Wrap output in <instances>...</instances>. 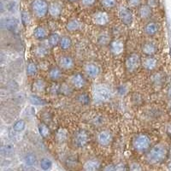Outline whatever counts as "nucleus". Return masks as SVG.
Masks as SVG:
<instances>
[{"label": "nucleus", "mask_w": 171, "mask_h": 171, "mask_svg": "<svg viewBox=\"0 0 171 171\" xmlns=\"http://www.w3.org/2000/svg\"><path fill=\"white\" fill-rule=\"evenodd\" d=\"M167 150L165 146L159 144L152 147L146 154V160L150 164H159L166 157Z\"/></svg>", "instance_id": "obj_1"}, {"label": "nucleus", "mask_w": 171, "mask_h": 171, "mask_svg": "<svg viewBox=\"0 0 171 171\" xmlns=\"http://www.w3.org/2000/svg\"><path fill=\"white\" fill-rule=\"evenodd\" d=\"M93 98L98 103L107 102L112 98L110 89L104 85H97L93 89Z\"/></svg>", "instance_id": "obj_2"}, {"label": "nucleus", "mask_w": 171, "mask_h": 171, "mask_svg": "<svg viewBox=\"0 0 171 171\" xmlns=\"http://www.w3.org/2000/svg\"><path fill=\"white\" fill-rule=\"evenodd\" d=\"M151 140L147 135L139 134L134 138L133 141V146L134 150L139 152H145L151 147Z\"/></svg>", "instance_id": "obj_3"}, {"label": "nucleus", "mask_w": 171, "mask_h": 171, "mask_svg": "<svg viewBox=\"0 0 171 171\" xmlns=\"http://www.w3.org/2000/svg\"><path fill=\"white\" fill-rule=\"evenodd\" d=\"M32 10L38 17H44L49 12V5L46 0H34L32 3Z\"/></svg>", "instance_id": "obj_4"}, {"label": "nucleus", "mask_w": 171, "mask_h": 171, "mask_svg": "<svg viewBox=\"0 0 171 171\" xmlns=\"http://www.w3.org/2000/svg\"><path fill=\"white\" fill-rule=\"evenodd\" d=\"M89 140H90L89 134H87V131H85L83 129L78 130L74 135L73 143L77 148L85 147L88 144Z\"/></svg>", "instance_id": "obj_5"}, {"label": "nucleus", "mask_w": 171, "mask_h": 171, "mask_svg": "<svg viewBox=\"0 0 171 171\" xmlns=\"http://www.w3.org/2000/svg\"><path fill=\"white\" fill-rule=\"evenodd\" d=\"M140 62H141L140 57L138 54H136V53L131 54L126 59L125 65H126L127 70L128 72H134V71H135L139 68V66L140 64Z\"/></svg>", "instance_id": "obj_6"}, {"label": "nucleus", "mask_w": 171, "mask_h": 171, "mask_svg": "<svg viewBox=\"0 0 171 171\" xmlns=\"http://www.w3.org/2000/svg\"><path fill=\"white\" fill-rule=\"evenodd\" d=\"M118 16H119V18H120L121 22H122L123 24L127 25V26H129V25L132 24L133 20H134L133 14L130 11V10L127 9V7L121 6L119 8Z\"/></svg>", "instance_id": "obj_7"}, {"label": "nucleus", "mask_w": 171, "mask_h": 171, "mask_svg": "<svg viewBox=\"0 0 171 171\" xmlns=\"http://www.w3.org/2000/svg\"><path fill=\"white\" fill-rule=\"evenodd\" d=\"M112 134L109 130H102L97 135V141L102 146H107L112 142Z\"/></svg>", "instance_id": "obj_8"}, {"label": "nucleus", "mask_w": 171, "mask_h": 171, "mask_svg": "<svg viewBox=\"0 0 171 171\" xmlns=\"http://www.w3.org/2000/svg\"><path fill=\"white\" fill-rule=\"evenodd\" d=\"M93 21L98 26H105L110 22V16L104 11H98L93 14Z\"/></svg>", "instance_id": "obj_9"}, {"label": "nucleus", "mask_w": 171, "mask_h": 171, "mask_svg": "<svg viewBox=\"0 0 171 171\" xmlns=\"http://www.w3.org/2000/svg\"><path fill=\"white\" fill-rule=\"evenodd\" d=\"M110 51L112 52V54H114L115 56H119L124 51L125 45H124L123 41L121 40H113L110 42Z\"/></svg>", "instance_id": "obj_10"}, {"label": "nucleus", "mask_w": 171, "mask_h": 171, "mask_svg": "<svg viewBox=\"0 0 171 171\" xmlns=\"http://www.w3.org/2000/svg\"><path fill=\"white\" fill-rule=\"evenodd\" d=\"M59 63V67L61 69L69 70V69H72L74 66V62L73 58L69 56H63L59 58L58 61Z\"/></svg>", "instance_id": "obj_11"}, {"label": "nucleus", "mask_w": 171, "mask_h": 171, "mask_svg": "<svg viewBox=\"0 0 171 171\" xmlns=\"http://www.w3.org/2000/svg\"><path fill=\"white\" fill-rule=\"evenodd\" d=\"M70 82L75 88H82L86 85V80L84 76L80 73H76L73 74L70 78Z\"/></svg>", "instance_id": "obj_12"}, {"label": "nucleus", "mask_w": 171, "mask_h": 171, "mask_svg": "<svg viewBox=\"0 0 171 171\" xmlns=\"http://www.w3.org/2000/svg\"><path fill=\"white\" fill-rule=\"evenodd\" d=\"M85 72L89 77L96 78L100 73V69L95 63H89L86 64V66H85Z\"/></svg>", "instance_id": "obj_13"}, {"label": "nucleus", "mask_w": 171, "mask_h": 171, "mask_svg": "<svg viewBox=\"0 0 171 171\" xmlns=\"http://www.w3.org/2000/svg\"><path fill=\"white\" fill-rule=\"evenodd\" d=\"M62 10H63L62 4L57 2L51 3L49 5V14L53 17L59 16L62 13Z\"/></svg>", "instance_id": "obj_14"}, {"label": "nucleus", "mask_w": 171, "mask_h": 171, "mask_svg": "<svg viewBox=\"0 0 171 171\" xmlns=\"http://www.w3.org/2000/svg\"><path fill=\"white\" fill-rule=\"evenodd\" d=\"M142 64H143V67L147 70H153L157 66V60L155 57L149 56L148 57L144 59Z\"/></svg>", "instance_id": "obj_15"}, {"label": "nucleus", "mask_w": 171, "mask_h": 171, "mask_svg": "<svg viewBox=\"0 0 171 171\" xmlns=\"http://www.w3.org/2000/svg\"><path fill=\"white\" fill-rule=\"evenodd\" d=\"M159 30V25L155 22H150L145 26V33L148 36H153L155 35Z\"/></svg>", "instance_id": "obj_16"}, {"label": "nucleus", "mask_w": 171, "mask_h": 171, "mask_svg": "<svg viewBox=\"0 0 171 171\" xmlns=\"http://www.w3.org/2000/svg\"><path fill=\"white\" fill-rule=\"evenodd\" d=\"M34 55L38 57H46L50 52V50L47 46L46 45H39L34 47L33 50Z\"/></svg>", "instance_id": "obj_17"}, {"label": "nucleus", "mask_w": 171, "mask_h": 171, "mask_svg": "<svg viewBox=\"0 0 171 171\" xmlns=\"http://www.w3.org/2000/svg\"><path fill=\"white\" fill-rule=\"evenodd\" d=\"M48 36V32L47 30L44 27H37L34 31H33V37L36 39V40H44L46 39V37Z\"/></svg>", "instance_id": "obj_18"}, {"label": "nucleus", "mask_w": 171, "mask_h": 171, "mask_svg": "<svg viewBox=\"0 0 171 171\" xmlns=\"http://www.w3.org/2000/svg\"><path fill=\"white\" fill-rule=\"evenodd\" d=\"M82 27H83V23L81 22H80L79 20H77V19L70 20L66 25V28L69 32L78 31V30L81 29Z\"/></svg>", "instance_id": "obj_19"}, {"label": "nucleus", "mask_w": 171, "mask_h": 171, "mask_svg": "<svg viewBox=\"0 0 171 171\" xmlns=\"http://www.w3.org/2000/svg\"><path fill=\"white\" fill-rule=\"evenodd\" d=\"M142 52L146 56H153L157 52V46L152 42H146L142 46Z\"/></svg>", "instance_id": "obj_20"}, {"label": "nucleus", "mask_w": 171, "mask_h": 171, "mask_svg": "<svg viewBox=\"0 0 171 171\" xmlns=\"http://www.w3.org/2000/svg\"><path fill=\"white\" fill-rule=\"evenodd\" d=\"M83 168L85 170H97L100 168V162L98 159H90L85 163Z\"/></svg>", "instance_id": "obj_21"}, {"label": "nucleus", "mask_w": 171, "mask_h": 171, "mask_svg": "<svg viewBox=\"0 0 171 171\" xmlns=\"http://www.w3.org/2000/svg\"><path fill=\"white\" fill-rule=\"evenodd\" d=\"M68 138V132L64 128L57 129L56 133V140L58 144H63L67 140Z\"/></svg>", "instance_id": "obj_22"}, {"label": "nucleus", "mask_w": 171, "mask_h": 171, "mask_svg": "<svg viewBox=\"0 0 171 171\" xmlns=\"http://www.w3.org/2000/svg\"><path fill=\"white\" fill-rule=\"evenodd\" d=\"M139 14H140V16L141 19H148L149 17H151V14H152V10H151V8L149 6V5H142L140 8V10H139Z\"/></svg>", "instance_id": "obj_23"}, {"label": "nucleus", "mask_w": 171, "mask_h": 171, "mask_svg": "<svg viewBox=\"0 0 171 171\" xmlns=\"http://www.w3.org/2000/svg\"><path fill=\"white\" fill-rule=\"evenodd\" d=\"M33 90L35 91V92H38V93H41V92H44L46 87V82L43 80H36L33 83Z\"/></svg>", "instance_id": "obj_24"}, {"label": "nucleus", "mask_w": 171, "mask_h": 171, "mask_svg": "<svg viewBox=\"0 0 171 171\" xmlns=\"http://www.w3.org/2000/svg\"><path fill=\"white\" fill-rule=\"evenodd\" d=\"M38 129H39L40 134L43 138L46 139V138L50 137V130L48 126L46 123H40L39 126H38Z\"/></svg>", "instance_id": "obj_25"}, {"label": "nucleus", "mask_w": 171, "mask_h": 171, "mask_svg": "<svg viewBox=\"0 0 171 171\" xmlns=\"http://www.w3.org/2000/svg\"><path fill=\"white\" fill-rule=\"evenodd\" d=\"M60 47L63 50H69L72 46V40L69 36H63L60 40Z\"/></svg>", "instance_id": "obj_26"}, {"label": "nucleus", "mask_w": 171, "mask_h": 171, "mask_svg": "<svg viewBox=\"0 0 171 171\" xmlns=\"http://www.w3.org/2000/svg\"><path fill=\"white\" fill-rule=\"evenodd\" d=\"M49 77L52 80H57L62 77V71L59 68L53 67L49 70Z\"/></svg>", "instance_id": "obj_27"}, {"label": "nucleus", "mask_w": 171, "mask_h": 171, "mask_svg": "<svg viewBox=\"0 0 171 171\" xmlns=\"http://www.w3.org/2000/svg\"><path fill=\"white\" fill-rule=\"evenodd\" d=\"M37 163V157L33 153H28L25 156L24 164L27 166H34Z\"/></svg>", "instance_id": "obj_28"}, {"label": "nucleus", "mask_w": 171, "mask_h": 171, "mask_svg": "<svg viewBox=\"0 0 171 171\" xmlns=\"http://www.w3.org/2000/svg\"><path fill=\"white\" fill-rule=\"evenodd\" d=\"M60 36L56 33H53L51 34H50L49 38H48V43H49V46L50 47H55L57 46L59 43H60Z\"/></svg>", "instance_id": "obj_29"}, {"label": "nucleus", "mask_w": 171, "mask_h": 171, "mask_svg": "<svg viewBox=\"0 0 171 171\" xmlns=\"http://www.w3.org/2000/svg\"><path fill=\"white\" fill-rule=\"evenodd\" d=\"M29 101L33 105H46L47 104L45 99L41 98L40 97L37 96V95H33V94L30 95Z\"/></svg>", "instance_id": "obj_30"}, {"label": "nucleus", "mask_w": 171, "mask_h": 171, "mask_svg": "<svg viewBox=\"0 0 171 171\" xmlns=\"http://www.w3.org/2000/svg\"><path fill=\"white\" fill-rule=\"evenodd\" d=\"M17 26V21L14 18H8L5 21L3 22V27L7 29H15Z\"/></svg>", "instance_id": "obj_31"}, {"label": "nucleus", "mask_w": 171, "mask_h": 171, "mask_svg": "<svg viewBox=\"0 0 171 171\" xmlns=\"http://www.w3.org/2000/svg\"><path fill=\"white\" fill-rule=\"evenodd\" d=\"M110 38L109 33L104 32V33H102L99 34L98 38V42L101 46H106L110 43Z\"/></svg>", "instance_id": "obj_32"}, {"label": "nucleus", "mask_w": 171, "mask_h": 171, "mask_svg": "<svg viewBox=\"0 0 171 171\" xmlns=\"http://www.w3.org/2000/svg\"><path fill=\"white\" fill-rule=\"evenodd\" d=\"M77 101L82 105H88L90 104V97L87 93H80L77 97Z\"/></svg>", "instance_id": "obj_33"}, {"label": "nucleus", "mask_w": 171, "mask_h": 171, "mask_svg": "<svg viewBox=\"0 0 171 171\" xmlns=\"http://www.w3.org/2000/svg\"><path fill=\"white\" fill-rule=\"evenodd\" d=\"M38 71V67L34 63H29L27 66V74L28 76H33Z\"/></svg>", "instance_id": "obj_34"}, {"label": "nucleus", "mask_w": 171, "mask_h": 171, "mask_svg": "<svg viewBox=\"0 0 171 171\" xmlns=\"http://www.w3.org/2000/svg\"><path fill=\"white\" fill-rule=\"evenodd\" d=\"M52 166V162L48 157H44L40 161V168L44 170H48Z\"/></svg>", "instance_id": "obj_35"}, {"label": "nucleus", "mask_w": 171, "mask_h": 171, "mask_svg": "<svg viewBox=\"0 0 171 171\" xmlns=\"http://www.w3.org/2000/svg\"><path fill=\"white\" fill-rule=\"evenodd\" d=\"M73 91L71 87L68 84H63L60 86V94H63L64 96H69L72 94Z\"/></svg>", "instance_id": "obj_36"}, {"label": "nucleus", "mask_w": 171, "mask_h": 171, "mask_svg": "<svg viewBox=\"0 0 171 171\" xmlns=\"http://www.w3.org/2000/svg\"><path fill=\"white\" fill-rule=\"evenodd\" d=\"M26 127V123L23 120H18L15 122V124L13 125V129L15 132H22L23 131Z\"/></svg>", "instance_id": "obj_37"}, {"label": "nucleus", "mask_w": 171, "mask_h": 171, "mask_svg": "<svg viewBox=\"0 0 171 171\" xmlns=\"http://www.w3.org/2000/svg\"><path fill=\"white\" fill-rule=\"evenodd\" d=\"M14 151V148L11 146L10 145H6V146H3L1 148V153L3 156H10L13 153Z\"/></svg>", "instance_id": "obj_38"}, {"label": "nucleus", "mask_w": 171, "mask_h": 171, "mask_svg": "<svg viewBox=\"0 0 171 171\" xmlns=\"http://www.w3.org/2000/svg\"><path fill=\"white\" fill-rule=\"evenodd\" d=\"M101 4L104 8L111 9L116 5V0H101Z\"/></svg>", "instance_id": "obj_39"}, {"label": "nucleus", "mask_w": 171, "mask_h": 171, "mask_svg": "<svg viewBox=\"0 0 171 171\" xmlns=\"http://www.w3.org/2000/svg\"><path fill=\"white\" fill-rule=\"evenodd\" d=\"M50 93L52 96H55V95H57V94H60V86L57 85V84H54L50 87Z\"/></svg>", "instance_id": "obj_40"}, {"label": "nucleus", "mask_w": 171, "mask_h": 171, "mask_svg": "<svg viewBox=\"0 0 171 171\" xmlns=\"http://www.w3.org/2000/svg\"><path fill=\"white\" fill-rule=\"evenodd\" d=\"M22 21L23 22V24L25 26L28 25L30 23V21H31V17H30V15L28 12L27 11H23L22 14Z\"/></svg>", "instance_id": "obj_41"}, {"label": "nucleus", "mask_w": 171, "mask_h": 171, "mask_svg": "<svg viewBox=\"0 0 171 171\" xmlns=\"http://www.w3.org/2000/svg\"><path fill=\"white\" fill-rule=\"evenodd\" d=\"M142 0H127V4L131 7V8H136L138 6H140V4L141 3Z\"/></svg>", "instance_id": "obj_42"}, {"label": "nucleus", "mask_w": 171, "mask_h": 171, "mask_svg": "<svg viewBox=\"0 0 171 171\" xmlns=\"http://www.w3.org/2000/svg\"><path fill=\"white\" fill-rule=\"evenodd\" d=\"M104 119L101 116H98L94 117L93 120V123L96 126H100V125L104 124Z\"/></svg>", "instance_id": "obj_43"}, {"label": "nucleus", "mask_w": 171, "mask_h": 171, "mask_svg": "<svg viewBox=\"0 0 171 171\" xmlns=\"http://www.w3.org/2000/svg\"><path fill=\"white\" fill-rule=\"evenodd\" d=\"M147 5L151 8H156L158 6V0H147Z\"/></svg>", "instance_id": "obj_44"}, {"label": "nucleus", "mask_w": 171, "mask_h": 171, "mask_svg": "<svg viewBox=\"0 0 171 171\" xmlns=\"http://www.w3.org/2000/svg\"><path fill=\"white\" fill-rule=\"evenodd\" d=\"M95 2H96V0H81V3L86 7L92 6L93 4H94Z\"/></svg>", "instance_id": "obj_45"}, {"label": "nucleus", "mask_w": 171, "mask_h": 171, "mask_svg": "<svg viewBox=\"0 0 171 171\" xmlns=\"http://www.w3.org/2000/svg\"><path fill=\"white\" fill-rule=\"evenodd\" d=\"M130 170H141V167L140 166L139 164H133L131 165V167H130Z\"/></svg>", "instance_id": "obj_46"}, {"label": "nucleus", "mask_w": 171, "mask_h": 171, "mask_svg": "<svg viewBox=\"0 0 171 171\" xmlns=\"http://www.w3.org/2000/svg\"><path fill=\"white\" fill-rule=\"evenodd\" d=\"M127 170V168L125 167L124 164H120L116 165V170Z\"/></svg>", "instance_id": "obj_47"}, {"label": "nucleus", "mask_w": 171, "mask_h": 171, "mask_svg": "<svg viewBox=\"0 0 171 171\" xmlns=\"http://www.w3.org/2000/svg\"><path fill=\"white\" fill-rule=\"evenodd\" d=\"M16 8V3H10L8 4V10H10V11H13Z\"/></svg>", "instance_id": "obj_48"}, {"label": "nucleus", "mask_w": 171, "mask_h": 171, "mask_svg": "<svg viewBox=\"0 0 171 171\" xmlns=\"http://www.w3.org/2000/svg\"><path fill=\"white\" fill-rule=\"evenodd\" d=\"M104 170H116V165H113V164L109 165L104 168Z\"/></svg>", "instance_id": "obj_49"}, {"label": "nucleus", "mask_w": 171, "mask_h": 171, "mask_svg": "<svg viewBox=\"0 0 171 171\" xmlns=\"http://www.w3.org/2000/svg\"><path fill=\"white\" fill-rule=\"evenodd\" d=\"M118 91H119V92H121V93H120L121 94H124V93H126V89H125V87H124L123 86H122L121 87H119Z\"/></svg>", "instance_id": "obj_50"}, {"label": "nucleus", "mask_w": 171, "mask_h": 171, "mask_svg": "<svg viewBox=\"0 0 171 171\" xmlns=\"http://www.w3.org/2000/svg\"><path fill=\"white\" fill-rule=\"evenodd\" d=\"M167 134H168V135L171 138V124H170L167 127Z\"/></svg>", "instance_id": "obj_51"}, {"label": "nucleus", "mask_w": 171, "mask_h": 171, "mask_svg": "<svg viewBox=\"0 0 171 171\" xmlns=\"http://www.w3.org/2000/svg\"><path fill=\"white\" fill-rule=\"evenodd\" d=\"M168 96H169V98H171V87H170L169 91H168Z\"/></svg>", "instance_id": "obj_52"}, {"label": "nucleus", "mask_w": 171, "mask_h": 171, "mask_svg": "<svg viewBox=\"0 0 171 171\" xmlns=\"http://www.w3.org/2000/svg\"><path fill=\"white\" fill-rule=\"evenodd\" d=\"M70 2H74V1H77V0H69Z\"/></svg>", "instance_id": "obj_53"}, {"label": "nucleus", "mask_w": 171, "mask_h": 171, "mask_svg": "<svg viewBox=\"0 0 171 171\" xmlns=\"http://www.w3.org/2000/svg\"><path fill=\"white\" fill-rule=\"evenodd\" d=\"M170 56H171V50H170Z\"/></svg>", "instance_id": "obj_54"}, {"label": "nucleus", "mask_w": 171, "mask_h": 171, "mask_svg": "<svg viewBox=\"0 0 171 171\" xmlns=\"http://www.w3.org/2000/svg\"><path fill=\"white\" fill-rule=\"evenodd\" d=\"M170 110H171V104H170Z\"/></svg>", "instance_id": "obj_55"}]
</instances>
